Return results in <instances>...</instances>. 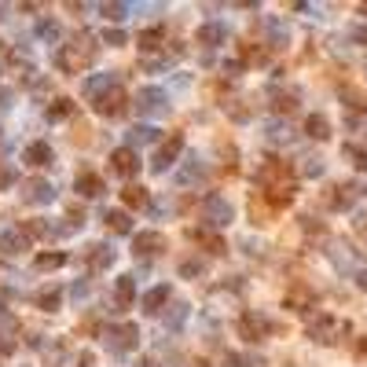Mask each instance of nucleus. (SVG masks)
<instances>
[{"mask_svg": "<svg viewBox=\"0 0 367 367\" xmlns=\"http://www.w3.org/2000/svg\"><path fill=\"white\" fill-rule=\"evenodd\" d=\"M52 62H55V70H62V74H81L89 62H96V48L89 45V37H77V45H59Z\"/></svg>", "mask_w": 367, "mask_h": 367, "instance_id": "1", "label": "nucleus"}, {"mask_svg": "<svg viewBox=\"0 0 367 367\" xmlns=\"http://www.w3.org/2000/svg\"><path fill=\"white\" fill-rule=\"evenodd\" d=\"M199 217H202L206 228H228L235 221V209L224 195H206L202 206H199Z\"/></svg>", "mask_w": 367, "mask_h": 367, "instance_id": "2", "label": "nucleus"}, {"mask_svg": "<svg viewBox=\"0 0 367 367\" xmlns=\"http://www.w3.org/2000/svg\"><path fill=\"white\" fill-rule=\"evenodd\" d=\"M103 345L111 353H133L140 345V327L136 323H114V327L103 331Z\"/></svg>", "mask_w": 367, "mask_h": 367, "instance_id": "3", "label": "nucleus"}, {"mask_svg": "<svg viewBox=\"0 0 367 367\" xmlns=\"http://www.w3.org/2000/svg\"><path fill=\"white\" fill-rule=\"evenodd\" d=\"M133 106L140 111V118H165L169 114V96L158 89V84H147V89L136 92Z\"/></svg>", "mask_w": 367, "mask_h": 367, "instance_id": "4", "label": "nucleus"}, {"mask_svg": "<svg viewBox=\"0 0 367 367\" xmlns=\"http://www.w3.org/2000/svg\"><path fill=\"white\" fill-rule=\"evenodd\" d=\"M341 334H349V323H341V319H334V316H316V319L309 323V338H312V341L331 345V341H338Z\"/></svg>", "mask_w": 367, "mask_h": 367, "instance_id": "5", "label": "nucleus"}, {"mask_svg": "<svg viewBox=\"0 0 367 367\" xmlns=\"http://www.w3.org/2000/svg\"><path fill=\"white\" fill-rule=\"evenodd\" d=\"M23 202L26 206H52L55 202V187L48 184V180H40V177H30V180H23Z\"/></svg>", "mask_w": 367, "mask_h": 367, "instance_id": "6", "label": "nucleus"}, {"mask_svg": "<svg viewBox=\"0 0 367 367\" xmlns=\"http://www.w3.org/2000/svg\"><path fill=\"white\" fill-rule=\"evenodd\" d=\"M111 172H114V177H121V180H133L136 172H140V155H136L133 147L111 150Z\"/></svg>", "mask_w": 367, "mask_h": 367, "instance_id": "7", "label": "nucleus"}, {"mask_svg": "<svg viewBox=\"0 0 367 367\" xmlns=\"http://www.w3.org/2000/svg\"><path fill=\"white\" fill-rule=\"evenodd\" d=\"M184 155V136L180 133H172L162 147H158V155H155V162H150V169L155 172H165L169 165H177V158Z\"/></svg>", "mask_w": 367, "mask_h": 367, "instance_id": "8", "label": "nucleus"}, {"mask_svg": "<svg viewBox=\"0 0 367 367\" xmlns=\"http://www.w3.org/2000/svg\"><path fill=\"white\" fill-rule=\"evenodd\" d=\"M92 106H96V114H103V118H121V114L128 111V99H125L121 84H118V89H111L106 96L92 99Z\"/></svg>", "mask_w": 367, "mask_h": 367, "instance_id": "9", "label": "nucleus"}, {"mask_svg": "<svg viewBox=\"0 0 367 367\" xmlns=\"http://www.w3.org/2000/svg\"><path fill=\"white\" fill-rule=\"evenodd\" d=\"M272 331V323H268V316H261V312H243L239 316V334L246 338V341H261L265 334Z\"/></svg>", "mask_w": 367, "mask_h": 367, "instance_id": "10", "label": "nucleus"}, {"mask_svg": "<svg viewBox=\"0 0 367 367\" xmlns=\"http://www.w3.org/2000/svg\"><path fill=\"white\" fill-rule=\"evenodd\" d=\"M165 250V235L162 231H140L133 235V253L136 257H158Z\"/></svg>", "mask_w": 367, "mask_h": 367, "instance_id": "11", "label": "nucleus"}, {"mask_svg": "<svg viewBox=\"0 0 367 367\" xmlns=\"http://www.w3.org/2000/svg\"><path fill=\"white\" fill-rule=\"evenodd\" d=\"M111 89H118V74H92L81 81V96H89V99H99Z\"/></svg>", "mask_w": 367, "mask_h": 367, "instance_id": "12", "label": "nucleus"}, {"mask_svg": "<svg viewBox=\"0 0 367 367\" xmlns=\"http://www.w3.org/2000/svg\"><path fill=\"white\" fill-rule=\"evenodd\" d=\"M23 162L33 165V169H48V165L55 162V150H52V143H45V140H33V143L23 150Z\"/></svg>", "mask_w": 367, "mask_h": 367, "instance_id": "13", "label": "nucleus"}, {"mask_svg": "<svg viewBox=\"0 0 367 367\" xmlns=\"http://www.w3.org/2000/svg\"><path fill=\"white\" fill-rule=\"evenodd\" d=\"M206 172H209V169H206V162H202L199 155H191V158H187V162L177 169V184H184V187H191V184H202V180H206Z\"/></svg>", "mask_w": 367, "mask_h": 367, "instance_id": "14", "label": "nucleus"}, {"mask_svg": "<svg viewBox=\"0 0 367 367\" xmlns=\"http://www.w3.org/2000/svg\"><path fill=\"white\" fill-rule=\"evenodd\" d=\"M33 246V239L26 235V228H8V231H0V250L4 253H26Z\"/></svg>", "mask_w": 367, "mask_h": 367, "instance_id": "15", "label": "nucleus"}, {"mask_svg": "<svg viewBox=\"0 0 367 367\" xmlns=\"http://www.w3.org/2000/svg\"><path fill=\"white\" fill-rule=\"evenodd\" d=\"M195 40L202 48H221V45H228V26L224 23H202Z\"/></svg>", "mask_w": 367, "mask_h": 367, "instance_id": "16", "label": "nucleus"}, {"mask_svg": "<svg viewBox=\"0 0 367 367\" xmlns=\"http://www.w3.org/2000/svg\"><path fill=\"white\" fill-rule=\"evenodd\" d=\"M356 195H367V187H349V184H338L334 191H331V209H353V202H356Z\"/></svg>", "mask_w": 367, "mask_h": 367, "instance_id": "17", "label": "nucleus"}, {"mask_svg": "<svg viewBox=\"0 0 367 367\" xmlns=\"http://www.w3.org/2000/svg\"><path fill=\"white\" fill-rule=\"evenodd\" d=\"M74 187H77V195L81 199H99L103 195V177H96V172H77V180H74Z\"/></svg>", "mask_w": 367, "mask_h": 367, "instance_id": "18", "label": "nucleus"}, {"mask_svg": "<svg viewBox=\"0 0 367 367\" xmlns=\"http://www.w3.org/2000/svg\"><path fill=\"white\" fill-rule=\"evenodd\" d=\"M265 33H268V45H272V48H287L290 30H287V23H283V18L268 15V18H265Z\"/></svg>", "mask_w": 367, "mask_h": 367, "instance_id": "19", "label": "nucleus"}, {"mask_svg": "<svg viewBox=\"0 0 367 367\" xmlns=\"http://www.w3.org/2000/svg\"><path fill=\"white\" fill-rule=\"evenodd\" d=\"M114 297H118V312L133 305V297H136V275H118L114 279Z\"/></svg>", "mask_w": 367, "mask_h": 367, "instance_id": "20", "label": "nucleus"}, {"mask_svg": "<svg viewBox=\"0 0 367 367\" xmlns=\"http://www.w3.org/2000/svg\"><path fill=\"white\" fill-rule=\"evenodd\" d=\"M327 253H331V261H334V265H338L341 272H345V268H349L353 275L360 272V261H356V253H353V246H345V243H334V246H331Z\"/></svg>", "mask_w": 367, "mask_h": 367, "instance_id": "21", "label": "nucleus"}, {"mask_svg": "<svg viewBox=\"0 0 367 367\" xmlns=\"http://www.w3.org/2000/svg\"><path fill=\"white\" fill-rule=\"evenodd\" d=\"M162 305H169V287L162 283V287H150L143 297H140V309L147 312V316H155Z\"/></svg>", "mask_w": 367, "mask_h": 367, "instance_id": "22", "label": "nucleus"}, {"mask_svg": "<svg viewBox=\"0 0 367 367\" xmlns=\"http://www.w3.org/2000/svg\"><path fill=\"white\" fill-rule=\"evenodd\" d=\"M283 305L294 309V312H309V309H316V294L305 290V287H294V290L283 297Z\"/></svg>", "mask_w": 367, "mask_h": 367, "instance_id": "23", "label": "nucleus"}, {"mask_svg": "<svg viewBox=\"0 0 367 367\" xmlns=\"http://www.w3.org/2000/svg\"><path fill=\"white\" fill-rule=\"evenodd\" d=\"M265 140H268V143H290V140H294V128H290V121H283V118H272V121H265Z\"/></svg>", "mask_w": 367, "mask_h": 367, "instance_id": "24", "label": "nucleus"}, {"mask_svg": "<svg viewBox=\"0 0 367 367\" xmlns=\"http://www.w3.org/2000/svg\"><path fill=\"white\" fill-rule=\"evenodd\" d=\"M125 140H128V147H147V143H155L158 140V128L155 125H133V128H128V133H125Z\"/></svg>", "mask_w": 367, "mask_h": 367, "instance_id": "25", "label": "nucleus"}, {"mask_svg": "<svg viewBox=\"0 0 367 367\" xmlns=\"http://www.w3.org/2000/svg\"><path fill=\"white\" fill-rule=\"evenodd\" d=\"M92 253H89V265H92V272H106V268H111L114 265V250L111 246H106V243H96V246H89Z\"/></svg>", "mask_w": 367, "mask_h": 367, "instance_id": "26", "label": "nucleus"}, {"mask_svg": "<svg viewBox=\"0 0 367 367\" xmlns=\"http://www.w3.org/2000/svg\"><path fill=\"white\" fill-rule=\"evenodd\" d=\"M106 228H111L114 235H133V217H128L125 209H106Z\"/></svg>", "mask_w": 367, "mask_h": 367, "instance_id": "27", "label": "nucleus"}, {"mask_svg": "<svg viewBox=\"0 0 367 367\" xmlns=\"http://www.w3.org/2000/svg\"><path fill=\"white\" fill-rule=\"evenodd\" d=\"M33 301H37V309H45V312H59V305H62V287H45Z\"/></svg>", "mask_w": 367, "mask_h": 367, "instance_id": "28", "label": "nucleus"}, {"mask_svg": "<svg viewBox=\"0 0 367 367\" xmlns=\"http://www.w3.org/2000/svg\"><path fill=\"white\" fill-rule=\"evenodd\" d=\"M305 136H312V140H327V136H331V121L323 118V114H309V118H305Z\"/></svg>", "mask_w": 367, "mask_h": 367, "instance_id": "29", "label": "nucleus"}, {"mask_svg": "<svg viewBox=\"0 0 367 367\" xmlns=\"http://www.w3.org/2000/svg\"><path fill=\"white\" fill-rule=\"evenodd\" d=\"M37 37L45 40V45H59V40H62V26L55 23V18H40V23H37Z\"/></svg>", "mask_w": 367, "mask_h": 367, "instance_id": "30", "label": "nucleus"}, {"mask_svg": "<svg viewBox=\"0 0 367 367\" xmlns=\"http://www.w3.org/2000/svg\"><path fill=\"white\" fill-rule=\"evenodd\" d=\"M162 40H165V26H150V30H143V33H140V52L150 55V52L162 45Z\"/></svg>", "mask_w": 367, "mask_h": 367, "instance_id": "31", "label": "nucleus"}, {"mask_svg": "<svg viewBox=\"0 0 367 367\" xmlns=\"http://www.w3.org/2000/svg\"><path fill=\"white\" fill-rule=\"evenodd\" d=\"M62 265H67V253H62V250L40 253L37 261H33V268H37V272H55V268H62Z\"/></svg>", "mask_w": 367, "mask_h": 367, "instance_id": "32", "label": "nucleus"}, {"mask_svg": "<svg viewBox=\"0 0 367 367\" xmlns=\"http://www.w3.org/2000/svg\"><path fill=\"white\" fill-rule=\"evenodd\" d=\"M265 195H268V202H272L275 209H283V206H290V199H294V187H290V184H272Z\"/></svg>", "mask_w": 367, "mask_h": 367, "instance_id": "33", "label": "nucleus"}, {"mask_svg": "<svg viewBox=\"0 0 367 367\" xmlns=\"http://www.w3.org/2000/svg\"><path fill=\"white\" fill-rule=\"evenodd\" d=\"M70 114H74V99L59 96V99H52V103H48V121H67Z\"/></svg>", "mask_w": 367, "mask_h": 367, "instance_id": "34", "label": "nucleus"}, {"mask_svg": "<svg viewBox=\"0 0 367 367\" xmlns=\"http://www.w3.org/2000/svg\"><path fill=\"white\" fill-rule=\"evenodd\" d=\"M147 199H150V195H147V187H136V184H128V187L121 191V202H125L128 209H143V206H147Z\"/></svg>", "mask_w": 367, "mask_h": 367, "instance_id": "35", "label": "nucleus"}, {"mask_svg": "<svg viewBox=\"0 0 367 367\" xmlns=\"http://www.w3.org/2000/svg\"><path fill=\"white\" fill-rule=\"evenodd\" d=\"M15 331H18V316L8 309V305H0V338H15Z\"/></svg>", "mask_w": 367, "mask_h": 367, "instance_id": "36", "label": "nucleus"}, {"mask_svg": "<svg viewBox=\"0 0 367 367\" xmlns=\"http://www.w3.org/2000/svg\"><path fill=\"white\" fill-rule=\"evenodd\" d=\"M202 275H206V261H199V257L180 261V279H202Z\"/></svg>", "mask_w": 367, "mask_h": 367, "instance_id": "37", "label": "nucleus"}, {"mask_svg": "<svg viewBox=\"0 0 367 367\" xmlns=\"http://www.w3.org/2000/svg\"><path fill=\"white\" fill-rule=\"evenodd\" d=\"M341 155L349 158V162H353L360 172H367V150H363V147H356V143H345V147H341Z\"/></svg>", "mask_w": 367, "mask_h": 367, "instance_id": "38", "label": "nucleus"}, {"mask_svg": "<svg viewBox=\"0 0 367 367\" xmlns=\"http://www.w3.org/2000/svg\"><path fill=\"white\" fill-rule=\"evenodd\" d=\"M187 312H191V309L184 305V301H177V305H172V312H165V327H172V331H177L180 323L187 319Z\"/></svg>", "mask_w": 367, "mask_h": 367, "instance_id": "39", "label": "nucleus"}, {"mask_svg": "<svg viewBox=\"0 0 367 367\" xmlns=\"http://www.w3.org/2000/svg\"><path fill=\"white\" fill-rule=\"evenodd\" d=\"M99 11L106 18H114V23H121V18H128V11H136V4H103Z\"/></svg>", "mask_w": 367, "mask_h": 367, "instance_id": "40", "label": "nucleus"}, {"mask_svg": "<svg viewBox=\"0 0 367 367\" xmlns=\"http://www.w3.org/2000/svg\"><path fill=\"white\" fill-rule=\"evenodd\" d=\"M140 67H143V70H169V55H155V52L140 55Z\"/></svg>", "mask_w": 367, "mask_h": 367, "instance_id": "41", "label": "nucleus"}, {"mask_svg": "<svg viewBox=\"0 0 367 367\" xmlns=\"http://www.w3.org/2000/svg\"><path fill=\"white\" fill-rule=\"evenodd\" d=\"M15 180H18V172H15V165H11V162H0V191H8V187H15Z\"/></svg>", "mask_w": 367, "mask_h": 367, "instance_id": "42", "label": "nucleus"}, {"mask_svg": "<svg viewBox=\"0 0 367 367\" xmlns=\"http://www.w3.org/2000/svg\"><path fill=\"white\" fill-rule=\"evenodd\" d=\"M125 40H128V37H125V30H118V26L103 33V45H111V48H121V45H125Z\"/></svg>", "mask_w": 367, "mask_h": 367, "instance_id": "43", "label": "nucleus"}, {"mask_svg": "<svg viewBox=\"0 0 367 367\" xmlns=\"http://www.w3.org/2000/svg\"><path fill=\"white\" fill-rule=\"evenodd\" d=\"M301 177H323V158H305V165H301Z\"/></svg>", "mask_w": 367, "mask_h": 367, "instance_id": "44", "label": "nucleus"}, {"mask_svg": "<svg viewBox=\"0 0 367 367\" xmlns=\"http://www.w3.org/2000/svg\"><path fill=\"white\" fill-rule=\"evenodd\" d=\"M294 106H297V103H294V96H279V99H275V111H279V114H290Z\"/></svg>", "mask_w": 367, "mask_h": 367, "instance_id": "45", "label": "nucleus"}, {"mask_svg": "<svg viewBox=\"0 0 367 367\" xmlns=\"http://www.w3.org/2000/svg\"><path fill=\"white\" fill-rule=\"evenodd\" d=\"M15 106V92L11 89H0V111H11Z\"/></svg>", "mask_w": 367, "mask_h": 367, "instance_id": "46", "label": "nucleus"}, {"mask_svg": "<svg viewBox=\"0 0 367 367\" xmlns=\"http://www.w3.org/2000/svg\"><path fill=\"white\" fill-rule=\"evenodd\" d=\"M349 37L356 40V45H367V26H353V30H349Z\"/></svg>", "mask_w": 367, "mask_h": 367, "instance_id": "47", "label": "nucleus"}, {"mask_svg": "<svg viewBox=\"0 0 367 367\" xmlns=\"http://www.w3.org/2000/svg\"><path fill=\"white\" fill-rule=\"evenodd\" d=\"M70 297H74V301H81V297H89V283H74Z\"/></svg>", "mask_w": 367, "mask_h": 367, "instance_id": "48", "label": "nucleus"}, {"mask_svg": "<svg viewBox=\"0 0 367 367\" xmlns=\"http://www.w3.org/2000/svg\"><path fill=\"white\" fill-rule=\"evenodd\" d=\"M239 70H243V62H239V59H231V62H224V74H231V77H239Z\"/></svg>", "mask_w": 367, "mask_h": 367, "instance_id": "49", "label": "nucleus"}, {"mask_svg": "<svg viewBox=\"0 0 367 367\" xmlns=\"http://www.w3.org/2000/svg\"><path fill=\"white\" fill-rule=\"evenodd\" d=\"M224 367H243V356H239V353H228V356H224Z\"/></svg>", "mask_w": 367, "mask_h": 367, "instance_id": "50", "label": "nucleus"}, {"mask_svg": "<svg viewBox=\"0 0 367 367\" xmlns=\"http://www.w3.org/2000/svg\"><path fill=\"white\" fill-rule=\"evenodd\" d=\"M356 287L367 290V265H360V272H356Z\"/></svg>", "mask_w": 367, "mask_h": 367, "instance_id": "51", "label": "nucleus"}, {"mask_svg": "<svg viewBox=\"0 0 367 367\" xmlns=\"http://www.w3.org/2000/svg\"><path fill=\"white\" fill-rule=\"evenodd\" d=\"M133 367H158V360H150V356H140Z\"/></svg>", "mask_w": 367, "mask_h": 367, "instance_id": "52", "label": "nucleus"}, {"mask_svg": "<svg viewBox=\"0 0 367 367\" xmlns=\"http://www.w3.org/2000/svg\"><path fill=\"white\" fill-rule=\"evenodd\" d=\"M11 349H15V345H11V341H0V360H4V356H8Z\"/></svg>", "mask_w": 367, "mask_h": 367, "instance_id": "53", "label": "nucleus"}, {"mask_svg": "<svg viewBox=\"0 0 367 367\" xmlns=\"http://www.w3.org/2000/svg\"><path fill=\"white\" fill-rule=\"evenodd\" d=\"M195 367H209V363H206V360H199V363H195Z\"/></svg>", "mask_w": 367, "mask_h": 367, "instance_id": "54", "label": "nucleus"}, {"mask_svg": "<svg viewBox=\"0 0 367 367\" xmlns=\"http://www.w3.org/2000/svg\"><path fill=\"white\" fill-rule=\"evenodd\" d=\"M360 15H367V4H360Z\"/></svg>", "mask_w": 367, "mask_h": 367, "instance_id": "55", "label": "nucleus"}, {"mask_svg": "<svg viewBox=\"0 0 367 367\" xmlns=\"http://www.w3.org/2000/svg\"><path fill=\"white\" fill-rule=\"evenodd\" d=\"M0 143H4V128H0Z\"/></svg>", "mask_w": 367, "mask_h": 367, "instance_id": "56", "label": "nucleus"}, {"mask_svg": "<svg viewBox=\"0 0 367 367\" xmlns=\"http://www.w3.org/2000/svg\"><path fill=\"white\" fill-rule=\"evenodd\" d=\"M363 74H367V59H363Z\"/></svg>", "mask_w": 367, "mask_h": 367, "instance_id": "57", "label": "nucleus"}]
</instances>
